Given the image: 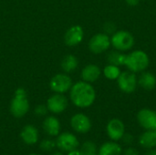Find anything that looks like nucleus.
Instances as JSON below:
<instances>
[{
  "label": "nucleus",
  "instance_id": "f257e3e1",
  "mask_svg": "<svg viewBox=\"0 0 156 155\" xmlns=\"http://www.w3.org/2000/svg\"><path fill=\"white\" fill-rule=\"evenodd\" d=\"M69 97L72 103L79 108L90 107L96 100V91L91 83L79 81L69 90Z\"/></svg>",
  "mask_w": 156,
  "mask_h": 155
},
{
  "label": "nucleus",
  "instance_id": "f03ea898",
  "mask_svg": "<svg viewBox=\"0 0 156 155\" xmlns=\"http://www.w3.org/2000/svg\"><path fill=\"white\" fill-rule=\"evenodd\" d=\"M150 64V58L146 52L141 49L134 50L125 58L124 66L132 72L138 73L144 71Z\"/></svg>",
  "mask_w": 156,
  "mask_h": 155
},
{
  "label": "nucleus",
  "instance_id": "7ed1b4c3",
  "mask_svg": "<svg viewBox=\"0 0 156 155\" xmlns=\"http://www.w3.org/2000/svg\"><path fill=\"white\" fill-rule=\"evenodd\" d=\"M29 110V101L24 89L18 88L10 103V111L16 118L24 117Z\"/></svg>",
  "mask_w": 156,
  "mask_h": 155
},
{
  "label": "nucleus",
  "instance_id": "20e7f679",
  "mask_svg": "<svg viewBox=\"0 0 156 155\" xmlns=\"http://www.w3.org/2000/svg\"><path fill=\"white\" fill-rule=\"evenodd\" d=\"M135 43L133 36L126 30H118L111 37V45L119 51L130 50Z\"/></svg>",
  "mask_w": 156,
  "mask_h": 155
},
{
  "label": "nucleus",
  "instance_id": "39448f33",
  "mask_svg": "<svg viewBox=\"0 0 156 155\" xmlns=\"http://www.w3.org/2000/svg\"><path fill=\"white\" fill-rule=\"evenodd\" d=\"M117 83L119 89L124 93H133L135 91L138 85V79L134 72L123 71L121 72L119 78L117 79Z\"/></svg>",
  "mask_w": 156,
  "mask_h": 155
},
{
  "label": "nucleus",
  "instance_id": "423d86ee",
  "mask_svg": "<svg viewBox=\"0 0 156 155\" xmlns=\"http://www.w3.org/2000/svg\"><path fill=\"white\" fill-rule=\"evenodd\" d=\"M111 46V37L105 33L96 34L89 41V49L93 54H101Z\"/></svg>",
  "mask_w": 156,
  "mask_h": 155
},
{
  "label": "nucleus",
  "instance_id": "0eeeda50",
  "mask_svg": "<svg viewBox=\"0 0 156 155\" xmlns=\"http://www.w3.org/2000/svg\"><path fill=\"white\" fill-rule=\"evenodd\" d=\"M56 142V146L61 151L69 153L77 149L80 145L78 138L71 132H63L58 134Z\"/></svg>",
  "mask_w": 156,
  "mask_h": 155
},
{
  "label": "nucleus",
  "instance_id": "6e6552de",
  "mask_svg": "<svg viewBox=\"0 0 156 155\" xmlns=\"http://www.w3.org/2000/svg\"><path fill=\"white\" fill-rule=\"evenodd\" d=\"M72 79L67 74H57L55 75L49 83L50 89L56 93H65L69 91L72 87Z\"/></svg>",
  "mask_w": 156,
  "mask_h": 155
},
{
  "label": "nucleus",
  "instance_id": "1a4fd4ad",
  "mask_svg": "<svg viewBox=\"0 0 156 155\" xmlns=\"http://www.w3.org/2000/svg\"><path fill=\"white\" fill-rule=\"evenodd\" d=\"M106 132L112 141L118 142L122 139L125 133L124 123L120 119H112L106 126Z\"/></svg>",
  "mask_w": 156,
  "mask_h": 155
},
{
  "label": "nucleus",
  "instance_id": "9d476101",
  "mask_svg": "<svg viewBox=\"0 0 156 155\" xmlns=\"http://www.w3.org/2000/svg\"><path fill=\"white\" fill-rule=\"evenodd\" d=\"M137 121L145 130L156 129V112L150 109H142L137 113Z\"/></svg>",
  "mask_w": 156,
  "mask_h": 155
},
{
  "label": "nucleus",
  "instance_id": "9b49d317",
  "mask_svg": "<svg viewBox=\"0 0 156 155\" xmlns=\"http://www.w3.org/2000/svg\"><path fill=\"white\" fill-rule=\"evenodd\" d=\"M68 107V99L61 93H56L48 98L47 108L52 113H61Z\"/></svg>",
  "mask_w": 156,
  "mask_h": 155
},
{
  "label": "nucleus",
  "instance_id": "f8f14e48",
  "mask_svg": "<svg viewBox=\"0 0 156 155\" xmlns=\"http://www.w3.org/2000/svg\"><path fill=\"white\" fill-rule=\"evenodd\" d=\"M70 125L75 132L79 133H86L91 129V121L87 115L77 113L71 117Z\"/></svg>",
  "mask_w": 156,
  "mask_h": 155
},
{
  "label": "nucleus",
  "instance_id": "ddd939ff",
  "mask_svg": "<svg viewBox=\"0 0 156 155\" xmlns=\"http://www.w3.org/2000/svg\"><path fill=\"white\" fill-rule=\"evenodd\" d=\"M83 37V28L80 26H73L67 30L64 36V41L65 44L69 47H76L80 43H81Z\"/></svg>",
  "mask_w": 156,
  "mask_h": 155
},
{
  "label": "nucleus",
  "instance_id": "4468645a",
  "mask_svg": "<svg viewBox=\"0 0 156 155\" xmlns=\"http://www.w3.org/2000/svg\"><path fill=\"white\" fill-rule=\"evenodd\" d=\"M101 74V70L99 66L95 64H89L81 70V79L83 81L93 83L100 78Z\"/></svg>",
  "mask_w": 156,
  "mask_h": 155
},
{
  "label": "nucleus",
  "instance_id": "2eb2a0df",
  "mask_svg": "<svg viewBox=\"0 0 156 155\" xmlns=\"http://www.w3.org/2000/svg\"><path fill=\"white\" fill-rule=\"evenodd\" d=\"M20 137L26 144L34 145L38 141V131L33 125H26L20 132Z\"/></svg>",
  "mask_w": 156,
  "mask_h": 155
},
{
  "label": "nucleus",
  "instance_id": "dca6fc26",
  "mask_svg": "<svg viewBox=\"0 0 156 155\" xmlns=\"http://www.w3.org/2000/svg\"><path fill=\"white\" fill-rule=\"evenodd\" d=\"M43 129L49 136H58L60 132V122L54 116L47 117L43 122Z\"/></svg>",
  "mask_w": 156,
  "mask_h": 155
},
{
  "label": "nucleus",
  "instance_id": "f3484780",
  "mask_svg": "<svg viewBox=\"0 0 156 155\" xmlns=\"http://www.w3.org/2000/svg\"><path fill=\"white\" fill-rule=\"evenodd\" d=\"M139 143L146 149H154L156 147V131L146 130L139 137Z\"/></svg>",
  "mask_w": 156,
  "mask_h": 155
},
{
  "label": "nucleus",
  "instance_id": "a211bd4d",
  "mask_svg": "<svg viewBox=\"0 0 156 155\" xmlns=\"http://www.w3.org/2000/svg\"><path fill=\"white\" fill-rule=\"evenodd\" d=\"M99 155H122V148L117 142L112 141L104 143L99 149Z\"/></svg>",
  "mask_w": 156,
  "mask_h": 155
},
{
  "label": "nucleus",
  "instance_id": "6ab92c4d",
  "mask_svg": "<svg viewBox=\"0 0 156 155\" xmlns=\"http://www.w3.org/2000/svg\"><path fill=\"white\" fill-rule=\"evenodd\" d=\"M138 84L145 90H153L156 87V77L151 72L143 71L138 78Z\"/></svg>",
  "mask_w": 156,
  "mask_h": 155
},
{
  "label": "nucleus",
  "instance_id": "aec40b11",
  "mask_svg": "<svg viewBox=\"0 0 156 155\" xmlns=\"http://www.w3.org/2000/svg\"><path fill=\"white\" fill-rule=\"evenodd\" d=\"M78 65H79L78 58L73 55L66 56L62 59V62H61V68L66 73H69V72H72L73 70H75L77 69Z\"/></svg>",
  "mask_w": 156,
  "mask_h": 155
},
{
  "label": "nucleus",
  "instance_id": "412c9836",
  "mask_svg": "<svg viewBox=\"0 0 156 155\" xmlns=\"http://www.w3.org/2000/svg\"><path fill=\"white\" fill-rule=\"evenodd\" d=\"M125 58H126V54H123V53H122V51H119V50L111 51L107 56L109 64H112V65H115L118 67L124 66Z\"/></svg>",
  "mask_w": 156,
  "mask_h": 155
},
{
  "label": "nucleus",
  "instance_id": "4be33fe9",
  "mask_svg": "<svg viewBox=\"0 0 156 155\" xmlns=\"http://www.w3.org/2000/svg\"><path fill=\"white\" fill-rule=\"evenodd\" d=\"M121 72L122 71L120 69V67L112 65V64H108L103 69V75H104V77L107 78L108 79H111V80L117 79L119 78Z\"/></svg>",
  "mask_w": 156,
  "mask_h": 155
},
{
  "label": "nucleus",
  "instance_id": "5701e85b",
  "mask_svg": "<svg viewBox=\"0 0 156 155\" xmlns=\"http://www.w3.org/2000/svg\"><path fill=\"white\" fill-rule=\"evenodd\" d=\"M80 151L82 152V153L84 155L97 154V153H96V151H97L96 145H95V143H94L93 142H91V141H87V142H85V143L82 144Z\"/></svg>",
  "mask_w": 156,
  "mask_h": 155
},
{
  "label": "nucleus",
  "instance_id": "b1692460",
  "mask_svg": "<svg viewBox=\"0 0 156 155\" xmlns=\"http://www.w3.org/2000/svg\"><path fill=\"white\" fill-rule=\"evenodd\" d=\"M56 147V142L52 140H43L40 143V149L44 152H51Z\"/></svg>",
  "mask_w": 156,
  "mask_h": 155
},
{
  "label": "nucleus",
  "instance_id": "393cba45",
  "mask_svg": "<svg viewBox=\"0 0 156 155\" xmlns=\"http://www.w3.org/2000/svg\"><path fill=\"white\" fill-rule=\"evenodd\" d=\"M48 108L47 106H44V105H39L37 106L36 109H35V113L37 115V116H44L47 114L48 112Z\"/></svg>",
  "mask_w": 156,
  "mask_h": 155
},
{
  "label": "nucleus",
  "instance_id": "a878e982",
  "mask_svg": "<svg viewBox=\"0 0 156 155\" xmlns=\"http://www.w3.org/2000/svg\"><path fill=\"white\" fill-rule=\"evenodd\" d=\"M122 155H139V152L133 147H128L122 151Z\"/></svg>",
  "mask_w": 156,
  "mask_h": 155
},
{
  "label": "nucleus",
  "instance_id": "bb28decb",
  "mask_svg": "<svg viewBox=\"0 0 156 155\" xmlns=\"http://www.w3.org/2000/svg\"><path fill=\"white\" fill-rule=\"evenodd\" d=\"M122 140H123V142L126 143H131L133 142V135H132V134L124 133V135H123V137H122Z\"/></svg>",
  "mask_w": 156,
  "mask_h": 155
},
{
  "label": "nucleus",
  "instance_id": "cd10ccee",
  "mask_svg": "<svg viewBox=\"0 0 156 155\" xmlns=\"http://www.w3.org/2000/svg\"><path fill=\"white\" fill-rule=\"evenodd\" d=\"M126 4L131 6H135L140 3V0H125Z\"/></svg>",
  "mask_w": 156,
  "mask_h": 155
},
{
  "label": "nucleus",
  "instance_id": "c85d7f7f",
  "mask_svg": "<svg viewBox=\"0 0 156 155\" xmlns=\"http://www.w3.org/2000/svg\"><path fill=\"white\" fill-rule=\"evenodd\" d=\"M67 155H84V154L82 153V152H81L80 150L75 149V150H73V151H70V152H69Z\"/></svg>",
  "mask_w": 156,
  "mask_h": 155
},
{
  "label": "nucleus",
  "instance_id": "c756f323",
  "mask_svg": "<svg viewBox=\"0 0 156 155\" xmlns=\"http://www.w3.org/2000/svg\"><path fill=\"white\" fill-rule=\"evenodd\" d=\"M144 155H156V150L155 149H149V151Z\"/></svg>",
  "mask_w": 156,
  "mask_h": 155
},
{
  "label": "nucleus",
  "instance_id": "7c9ffc66",
  "mask_svg": "<svg viewBox=\"0 0 156 155\" xmlns=\"http://www.w3.org/2000/svg\"><path fill=\"white\" fill-rule=\"evenodd\" d=\"M51 155H64V153H62L61 152H56V153H53Z\"/></svg>",
  "mask_w": 156,
  "mask_h": 155
},
{
  "label": "nucleus",
  "instance_id": "2f4dec72",
  "mask_svg": "<svg viewBox=\"0 0 156 155\" xmlns=\"http://www.w3.org/2000/svg\"><path fill=\"white\" fill-rule=\"evenodd\" d=\"M28 155H40V154H37V153H31V154H28Z\"/></svg>",
  "mask_w": 156,
  "mask_h": 155
},
{
  "label": "nucleus",
  "instance_id": "473e14b6",
  "mask_svg": "<svg viewBox=\"0 0 156 155\" xmlns=\"http://www.w3.org/2000/svg\"><path fill=\"white\" fill-rule=\"evenodd\" d=\"M94 155H99V154H94Z\"/></svg>",
  "mask_w": 156,
  "mask_h": 155
},
{
  "label": "nucleus",
  "instance_id": "72a5a7b5",
  "mask_svg": "<svg viewBox=\"0 0 156 155\" xmlns=\"http://www.w3.org/2000/svg\"><path fill=\"white\" fill-rule=\"evenodd\" d=\"M155 131H156V129H155Z\"/></svg>",
  "mask_w": 156,
  "mask_h": 155
}]
</instances>
